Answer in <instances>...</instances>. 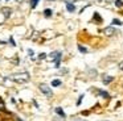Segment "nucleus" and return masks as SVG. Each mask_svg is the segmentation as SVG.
<instances>
[{"label":"nucleus","mask_w":123,"mask_h":121,"mask_svg":"<svg viewBox=\"0 0 123 121\" xmlns=\"http://www.w3.org/2000/svg\"><path fill=\"white\" fill-rule=\"evenodd\" d=\"M9 79L16 83H25V82L29 80V74L28 72H19V74H13V75L9 76Z\"/></svg>","instance_id":"obj_1"},{"label":"nucleus","mask_w":123,"mask_h":121,"mask_svg":"<svg viewBox=\"0 0 123 121\" xmlns=\"http://www.w3.org/2000/svg\"><path fill=\"white\" fill-rule=\"evenodd\" d=\"M38 87H40L41 92H43L44 95H46V96H48V97H50L52 95H53V92H52L50 87H49V86H46V84H44V83H43V84H40V86H38Z\"/></svg>","instance_id":"obj_2"},{"label":"nucleus","mask_w":123,"mask_h":121,"mask_svg":"<svg viewBox=\"0 0 123 121\" xmlns=\"http://www.w3.org/2000/svg\"><path fill=\"white\" fill-rule=\"evenodd\" d=\"M102 33L106 34V36H112V34L117 33V30H115V29L112 28V26H107V28H105L103 30H102Z\"/></svg>","instance_id":"obj_3"},{"label":"nucleus","mask_w":123,"mask_h":121,"mask_svg":"<svg viewBox=\"0 0 123 121\" xmlns=\"http://www.w3.org/2000/svg\"><path fill=\"white\" fill-rule=\"evenodd\" d=\"M102 79H103V83L105 84H109L110 82L114 80V78H112V76H109V75H106V74H103V75H102Z\"/></svg>","instance_id":"obj_4"},{"label":"nucleus","mask_w":123,"mask_h":121,"mask_svg":"<svg viewBox=\"0 0 123 121\" xmlns=\"http://www.w3.org/2000/svg\"><path fill=\"white\" fill-rule=\"evenodd\" d=\"M66 9L69 11V12H74V11H75L74 4H73V3H68V4H66Z\"/></svg>","instance_id":"obj_5"},{"label":"nucleus","mask_w":123,"mask_h":121,"mask_svg":"<svg viewBox=\"0 0 123 121\" xmlns=\"http://www.w3.org/2000/svg\"><path fill=\"white\" fill-rule=\"evenodd\" d=\"M93 21H98V24H101L102 22V17L95 12V13H94V17H93Z\"/></svg>","instance_id":"obj_6"},{"label":"nucleus","mask_w":123,"mask_h":121,"mask_svg":"<svg viewBox=\"0 0 123 121\" xmlns=\"http://www.w3.org/2000/svg\"><path fill=\"white\" fill-rule=\"evenodd\" d=\"M3 15L8 18L9 16H11V9H9V8H3Z\"/></svg>","instance_id":"obj_7"},{"label":"nucleus","mask_w":123,"mask_h":121,"mask_svg":"<svg viewBox=\"0 0 123 121\" xmlns=\"http://www.w3.org/2000/svg\"><path fill=\"white\" fill-rule=\"evenodd\" d=\"M62 84V82L60 80V79H54L53 82H52V86H54V87H60Z\"/></svg>","instance_id":"obj_8"},{"label":"nucleus","mask_w":123,"mask_h":121,"mask_svg":"<svg viewBox=\"0 0 123 121\" xmlns=\"http://www.w3.org/2000/svg\"><path fill=\"white\" fill-rule=\"evenodd\" d=\"M56 113H58L61 117H65V113H64V110H62V108H60V107H57L56 108Z\"/></svg>","instance_id":"obj_9"},{"label":"nucleus","mask_w":123,"mask_h":121,"mask_svg":"<svg viewBox=\"0 0 123 121\" xmlns=\"http://www.w3.org/2000/svg\"><path fill=\"white\" fill-rule=\"evenodd\" d=\"M44 16H45V17H50V16H52V9L46 8V9L44 11Z\"/></svg>","instance_id":"obj_10"},{"label":"nucleus","mask_w":123,"mask_h":121,"mask_svg":"<svg viewBox=\"0 0 123 121\" xmlns=\"http://www.w3.org/2000/svg\"><path fill=\"white\" fill-rule=\"evenodd\" d=\"M78 50H80L81 53H83V54H86V53H87V49H86V47H83L82 45H80V44H78Z\"/></svg>","instance_id":"obj_11"},{"label":"nucleus","mask_w":123,"mask_h":121,"mask_svg":"<svg viewBox=\"0 0 123 121\" xmlns=\"http://www.w3.org/2000/svg\"><path fill=\"white\" fill-rule=\"evenodd\" d=\"M29 1H31V7H32V8H36L40 0H29Z\"/></svg>","instance_id":"obj_12"},{"label":"nucleus","mask_w":123,"mask_h":121,"mask_svg":"<svg viewBox=\"0 0 123 121\" xmlns=\"http://www.w3.org/2000/svg\"><path fill=\"white\" fill-rule=\"evenodd\" d=\"M115 5H117L118 8L123 7V0H115Z\"/></svg>","instance_id":"obj_13"},{"label":"nucleus","mask_w":123,"mask_h":121,"mask_svg":"<svg viewBox=\"0 0 123 121\" xmlns=\"http://www.w3.org/2000/svg\"><path fill=\"white\" fill-rule=\"evenodd\" d=\"M99 95H102V96H103V97H106V99H109V97H110V95L107 94L106 91H99Z\"/></svg>","instance_id":"obj_14"},{"label":"nucleus","mask_w":123,"mask_h":121,"mask_svg":"<svg viewBox=\"0 0 123 121\" xmlns=\"http://www.w3.org/2000/svg\"><path fill=\"white\" fill-rule=\"evenodd\" d=\"M112 24H114V25H122V21L118 20V18H114V20H112Z\"/></svg>","instance_id":"obj_15"},{"label":"nucleus","mask_w":123,"mask_h":121,"mask_svg":"<svg viewBox=\"0 0 123 121\" xmlns=\"http://www.w3.org/2000/svg\"><path fill=\"white\" fill-rule=\"evenodd\" d=\"M0 109H4V101L1 100V97H0Z\"/></svg>","instance_id":"obj_16"},{"label":"nucleus","mask_w":123,"mask_h":121,"mask_svg":"<svg viewBox=\"0 0 123 121\" xmlns=\"http://www.w3.org/2000/svg\"><path fill=\"white\" fill-rule=\"evenodd\" d=\"M73 121H86V120H83V118H80V117H74V118H73Z\"/></svg>","instance_id":"obj_17"},{"label":"nucleus","mask_w":123,"mask_h":121,"mask_svg":"<svg viewBox=\"0 0 123 121\" xmlns=\"http://www.w3.org/2000/svg\"><path fill=\"white\" fill-rule=\"evenodd\" d=\"M82 99H83V95H81V97L78 99V101H77V105H80V104H81V101H82Z\"/></svg>","instance_id":"obj_18"},{"label":"nucleus","mask_w":123,"mask_h":121,"mask_svg":"<svg viewBox=\"0 0 123 121\" xmlns=\"http://www.w3.org/2000/svg\"><path fill=\"white\" fill-rule=\"evenodd\" d=\"M28 53H29L31 58H33V50H32V49H29V50H28Z\"/></svg>","instance_id":"obj_19"},{"label":"nucleus","mask_w":123,"mask_h":121,"mask_svg":"<svg viewBox=\"0 0 123 121\" xmlns=\"http://www.w3.org/2000/svg\"><path fill=\"white\" fill-rule=\"evenodd\" d=\"M38 58H40V59H44V58H45V53H41L40 57H38Z\"/></svg>","instance_id":"obj_20"},{"label":"nucleus","mask_w":123,"mask_h":121,"mask_svg":"<svg viewBox=\"0 0 123 121\" xmlns=\"http://www.w3.org/2000/svg\"><path fill=\"white\" fill-rule=\"evenodd\" d=\"M9 42H11V45H13V46H15V45H16V44H15V41H13V38H12V37H11V38H9Z\"/></svg>","instance_id":"obj_21"},{"label":"nucleus","mask_w":123,"mask_h":121,"mask_svg":"<svg viewBox=\"0 0 123 121\" xmlns=\"http://www.w3.org/2000/svg\"><path fill=\"white\" fill-rule=\"evenodd\" d=\"M64 1L68 4V3H74V1H77V0H64Z\"/></svg>","instance_id":"obj_22"},{"label":"nucleus","mask_w":123,"mask_h":121,"mask_svg":"<svg viewBox=\"0 0 123 121\" xmlns=\"http://www.w3.org/2000/svg\"><path fill=\"white\" fill-rule=\"evenodd\" d=\"M119 68H120V70H123V62L119 63Z\"/></svg>","instance_id":"obj_23"},{"label":"nucleus","mask_w":123,"mask_h":121,"mask_svg":"<svg viewBox=\"0 0 123 121\" xmlns=\"http://www.w3.org/2000/svg\"><path fill=\"white\" fill-rule=\"evenodd\" d=\"M107 3H112V1H111V0H107Z\"/></svg>","instance_id":"obj_24"},{"label":"nucleus","mask_w":123,"mask_h":121,"mask_svg":"<svg viewBox=\"0 0 123 121\" xmlns=\"http://www.w3.org/2000/svg\"><path fill=\"white\" fill-rule=\"evenodd\" d=\"M17 1H21V0H17Z\"/></svg>","instance_id":"obj_25"}]
</instances>
